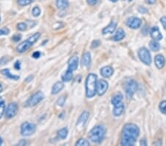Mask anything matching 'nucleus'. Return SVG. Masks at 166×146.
I'll return each mask as SVG.
<instances>
[{
    "label": "nucleus",
    "mask_w": 166,
    "mask_h": 146,
    "mask_svg": "<svg viewBox=\"0 0 166 146\" xmlns=\"http://www.w3.org/2000/svg\"><path fill=\"white\" fill-rule=\"evenodd\" d=\"M139 135L138 126L133 123H128L123 127L122 131L121 145L132 146L135 144Z\"/></svg>",
    "instance_id": "nucleus-1"
},
{
    "label": "nucleus",
    "mask_w": 166,
    "mask_h": 146,
    "mask_svg": "<svg viewBox=\"0 0 166 146\" xmlns=\"http://www.w3.org/2000/svg\"><path fill=\"white\" fill-rule=\"evenodd\" d=\"M98 76L95 74L90 73L86 80V96L88 98H92L97 93Z\"/></svg>",
    "instance_id": "nucleus-2"
},
{
    "label": "nucleus",
    "mask_w": 166,
    "mask_h": 146,
    "mask_svg": "<svg viewBox=\"0 0 166 146\" xmlns=\"http://www.w3.org/2000/svg\"><path fill=\"white\" fill-rule=\"evenodd\" d=\"M106 128L104 126L99 125L94 127L89 133V138L94 143H101L104 139Z\"/></svg>",
    "instance_id": "nucleus-3"
},
{
    "label": "nucleus",
    "mask_w": 166,
    "mask_h": 146,
    "mask_svg": "<svg viewBox=\"0 0 166 146\" xmlns=\"http://www.w3.org/2000/svg\"><path fill=\"white\" fill-rule=\"evenodd\" d=\"M78 66V57L73 56L68 61V69L67 72L62 75V80L64 82H69L73 78V73Z\"/></svg>",
    "instance_id": "nucleus-4"
},
{
    "label": "nucleus",
    "mask_w": 166,
    "mask_h": 146,
    "mask_svg": "<svg viewBox=\"0 0 166 146\" xmlns=\"http://www.w3.org/2000/svg\"><path fill=\"white\" fill-rule=\"evenodd\" d=\"M40 35H41L40 33H35L34 35H32L31 37L28 38L26 41H23V42L19 44L18 45V47H16V50L20 53L24 52L25 51H27L28 49H29L30 47H31L32 45L35 42V41H37V40L39 39V38L40 37Z\"/></svg>",
    "instance_id": "nucleus-5"
},
{
    "label": "nucleus",
    "mask_w": 166,
    "mask_h": 146,
    "mask_svg": "<svg viewBox=\"0 0 166 146\" xmlns=\"http://www.w3.org/2000/svg\"><path fill=\"white\" fill-rule=\"evenodd\" d=\"M138 57L139 60L146 65L149 66L151 64V56L149 51L146 47H142L138 50Z\"/></svg>",
    "instance_id": "nucleus-6"
},
{
    "label": "nucleus",
    "mask_w": 166,
    "mask_h": 146,
    "mask_svg": "<svg viewBox=\"0 0 166 146\" xmlns=\"http://www.w3.org/2000/svg\"><path fill=\"white\" fill-rule=\"evenodd\" d=\"M35 128H36V127L33 123L25 122L21 126V134L22 136H30L35 131Z\"/></svg>",
    "instance_id": "nucleus-7"
},
{
    "label": "nucleus",
    "mask_w": 166,
    "mask_h": 146,
    "mask_svg": "<svg viewBox=\"0 0 166 146\" xmlns=\"http://www.w3.org/2000/svg\"><path fill=\"white\" fill-rule=\"evenodd\" d=\"M124 89H125L126 94L128 98H131L137 90V83L135 80H129V81L126 83L125 88Z\"/></svg>",
    "instance_id": "nucleus-8"
},
{
    "label": "nucleus",
    "mask_w": 166,
    "mask_h": 146,
    "mask_svg": "<svg viewBox=\"0 0 166 146\" xmlns=\"http://www.w3.org/2000/svg\"><path fill=\"white\" fill-rule=\"evenodd\" d=\"M43 99H44V94H43V93L41 92H38L33 94V95L27 100L26 104H27V106H28V107H32V106L37 105L38 103H40Z\"/></svg>",
    "instance_id": "nucleus-9"
},
{
    "label": "nucleus",
    "mask_w": 166,
    "mask_h": 146,
    "mask_svg": "<svg viewBox=\"0 0 166 146\" xmlns=\"http://www.w3.org/2000/svg\"><path fill=\"white\" fill-rule=\"evenodd\" d=\"M142 24V20L137 17H130L126 21V25L133 30L138 29Z\"/></svg>",
    "instance_id": "nucleus-10"
},
{
    "label": "nucleus",
    "mask_w": 166,
    "mask_h": 146,
    "mask_svg": "<svg viewBox=\"0 0 166 146\" xmlns=\"http://www.w3.org/2000/svg\"><path fill=\"white\" fill-rule=\"evenodd\" d=\"M109 83L105 80H100L97 83V93L98 95H103L108 90Z\"/></svg>",
    "instance_id": "nucleus-11"
},
{
    "label": "nucleus",
    "mask_w": 166,
    "mask_h": 146,
    "mask_svg": "<svg viewBox=\"0 0 166 146\" xmlns=\"http://www.w3.org/2000/svg\"><path fill=\"white\" fill-rule=\"evenodd\" d=\"M17 111H18L17 104L16 103H11L7 106L6 112H5V116L7 118H12L16 115Z\"/></svg>",
    "instance_id": "nucleus-12"
},
{
    "label": "nucleus",
    "mask_w": 166,
    "mask_h": 146,
    "mask_svg": "<svg viewBox=\"0 0 166 146\" xmlns=\"http://www.w3.org/2000/svg\"><path fill=\"white\" fill-rule=\"evenodd\" d=\"M151 37L152 38L153 40H156V41H160L163 39V35H162L161 32L159 30V27L157 26L153 27L150 31Z\"/></svg>",
    "instance_id": "nucleus-13"
},
{
    "label": "nucleus",
    "mask_w": 166,
    "mask_h": 146,
    "mask_svg": "<svg viewBox=\"0 0 166 146\" xmlns=\"http://www.w3.org/2000/svg\"><path fill=\"white\" fill-rule=\"evenodd\" d=\"M124 109H125V106L124 103L121 102L116 105H114V109H113V115L114 117H120L121 116L123 113Z\"/></svg>",
    "instance_id": "nucleus-14"
},
{
    "label": "nucleus",
    "mask_w": 166,
    "mask_h": 146,
    "mask_svg": "<svg viewBox=\"0 0 166 146\" xmlns=\"http://www.w3.org/2000/svg\"><path fill=\"white\" fill-rule=\"evenodd\" d=\"M117 27V22H114V21H112L111 23L109 24L108 26L106 27L102 30V33H103V35H106V34H112L115 31Z\"/></svg>",
    "instance_id": "nucleus-15"
},
{
    "label": "nucleus",
    "mask_w": 166,
    "mask_h": 146,
    "mask_svg": "<svg viewBox=\"0 0 166 146\" xmlns=\"http://www.w3.org/2000/svg\"><path fill=\"white\" fill-rule=\"evenodd\" d=\"M91 54H90L89 52H86V53H84L82 57V60H81V63L82 66H85V67H89L90 65H91Z\"/></svg>",
    "instance_id": "nucleus-16"
},
{
    "label": "nucleus",
    "mask_w": 166,
    "mask_h": 146,
    "mask_svg": "<svg viewBox=\"0 0 166 146\" xmlns=\"http://www.w3.org/2000/svg\"><path fill=\"white\" fill-rule=\"evenodd\" d=\"M154 63L157 69H162L165 66V57L163 55H157L154 58Z\"/></svg>",
    "instance_id": "nucleus-17"
},
{
    "label": "nucleus",
    "mask_w": 166,
    "mask_h": 146,
    "mask_svg": "<svg viewBox=\"0 0 166 146\" xmlns=\"http://www.w3.org/2000/svg\"><path fill=\"white\" fill-rule=\"evenodd\" d=\"M113 73H114V70L109 66H104V67H103L101 69V75L104 77H111L113 75Z\"/></svg>",
    "instance_id": "nucleus-18"
},
{
    "label": "nucleus",
    "mask_w": 166,
    "mask_h": 146,
    "mask_svg": "<svg viewBox=\"0 0 166 146\" xmlns=\"http://www.w3.org/2000/svg\"><path fill=\"white\" fill-rule=\"evenodd\" d=\"M89 114L88 111H84V112L82 113V115H81V117H79V119L78 120V123H77V126H83L86 123V121H87V119L89 118Z\"/></svg>",
    "instance_id": "nucleus-19"
},
{
    "label": "nucleus",
    "mask_w": 166,
    "mask_h": 146,
    "mask_svg": "<svg viewBox=\"0 0 166 146\" xmlns=\"http://www.w3.org/2000/svg\"><path fill=\"white\" fill-rule=\"evenodd\" d=\"M125 36H126L125 31H124L122 28H119V29L117 30L115 35H114V37H113L112 39L115 41H119L123 39L124 38H125Z\"/></svg>",
    "instance_id": "nucleus-20"
},
{
    "label": "nucleus",
    "mask_w": 166,
    "mask_h": 146,
    "mask_svg": "<svg viewBox=\"0 0 166 146\" xmlns=\"http://www.w3.org/2000/svg\"><path fill=\"white\" fill-rule=\"evenodd\" d=\"M64 86V85L63 82H61V81H58V82H56L53 85V86H52V94H58V92H61V91L63 90Z\"/></svg>",
    "instance_id": "nucleus-21"
},
{
    "label": "nucleus",
    "mask_w": 166,
    "mask_h": 146,
    "mask_svg": "<svg viewBox=\"0 0 166 146\" xmlns=\"http://www.w3.org/2000/svg\"><path fill=\"white\" fill-rule=\"evenodd\" d=\"M69 2L68 0H56V5L60 10H64L69 7Z\"/></svg>",
    "instance_id": "nucleus-22"
},
{
    "label": "nucleus",
    "mask_w": 166,
    "mask_h": 146,
    "mask_svg": "<svg viewBox=\"0 0 166 146\" xmlns=\"http://www.w3.org/2000/svg\"><path fill=\"white\" fill-rule=\"evenodd\" d=\"M149 47L151 50L154 51V52H157L160 49V44L158 42V41H156V40H152V41H150Z\"/></svg>",
    "instance_id": "nucleus-23"
},
{
    "label": "nucleus",
    "mask_w": 166,
    "mask_h": 146,
    "mask_svg": "<svg viewBox=\"0 0 166 146\" xmlns=\"http://www.w3.org/2000/svg\"><path fill=\"white\" fill-rule=\"evenodd\" d=\"M122 99H123V95L121 94V93H118V94H115L112 99V105H116L119 103H121L122 102Z\"/></svg>",
    "instance_id": "nucleus-24"
},
{
    "label": "nucleus",
    "mask_w": 166,
    "mask_h": 146,
    "mask_svg": "<svg viewBox=\"0 0 166 146\" xmlns=\"http://www.w3.org/2000/svg\"><path fill=\"white\" fill-rule=\"evenodd\" d=\"M2 73L5 76H6L7 77H8V78H10V79H13V80H18L19 79V76H17V75H12L10 73V70H9L8 69H5L2 71Z\"/></svg>",
    "instance_id": "nucleus-25"
},
{
    "label": "nucleus",
    "mask_w": 166,
    "mask_h": 146,
    "mask_svg": "<svg viewBox=\"0 0 166 146\" xmlns=\"http://www.w3.org/2000/svg\"><path fill=\"white\" fill-rule=\"evenodd\" d=\"M68 134V130L67 128H64L58 131V135L62 140L66 139Z\"/></svg>",
    "instance_id": "nucleus-26"
},
{
    "label": "nucleus",
    "mask_w": 166,
    "mask_h": 146,
    "mask_svg": "<svg viewBox=\"0 0 166 146\" xmlns=\"http://www.w3.org/2000/svg\"><path fill=\"white\" fill-rule=\"evenodd\" d=\"M5 100L0 97V119L2 117L4 112H5Z\"/></svg>",
    "instance_id": "nucleus-27"
},
{
    "label": "nucleus",
    "mask_w": 166,
    "mask_h": 146,
    "mask_svg": "<svg viewBox=\"0 0 166 146\" xmlns=\"http://www.w3.org/2000/svg\"><path fill=\"white\" fill-rule=\"evenodd\" d=\"M159 109L162 113L166 115V100H163L159 105Z\"/></svg>",
    "instance_id": "nucleus-28"
},
{
    "label": "nucleus",
    "mask_w": 166,
    "mask_h": 146,
    "mask_svg": "<svg viewBox=\"0 0 166 146\" xmlns=\"http://www.w3.org/2000/svg\"><path fill=\"white\" fill-rule=\"evenodd\" d=\"M75 145H78V146H84V145L88 146V145H89V143L87 140L85 139H80L78 142H77Z\"/></svg>",
    "instance_id": "nucleus-29"
},
{
    "label": "nucleus",
    "mask_w": 166,
    "mask_h": 146,
    "mask_svg": "<svg viewBox=\"0 0 166 146\" xmlns=\"http://www.w3.org/2000/svg\"><path fill=\"white\" fill-rule=\"evenodd\" d=\"M33 1L34 0H18V4L22 6H27L33 2Z\"/></svg>",
    "instance_id": "nucleus-30"
},
{
    "label": "nucleus",
    "mask_w": 166,
    "mask_h": 146,
    "mask_svg": "<svg viewBox=\"0 0 166 146\" xmlns=\"http://www.w3.org/2000/svg\"><path fill=\"white\" fill-rule=\"evenodd\" d=\"M32 14L33 15V16H39L41 14V10L39 7H34L32 10Z\"/></svg>",
    "instance_id": "nucleus-31"
},
{
    "label": "nucleus",
    "mask_w": 166,
    "mask_h": 146,
    "mask_svg": "<svg viewBox=\"0 0 166 146\" xmlns=\"http://www.w3.org/2000/svg\"><path fill=\"white\" fill-rule=\"evenodd\" d=\"M65 101H66V96L62 95L61 98H60L58 100L57 104L60 106H63L64 104V103H65Z\"/></svg>",
    "instance_id": "nucleus-32"
},
{
    "label": "nucleus",
    "mask_w": 166,
    "mask_h": 146,
    "mask_svg": "<svg viewBox=\"0 0 166 146\" xmlns=\"http://www.w3.org/2000/svg\"><path fill=\"white\" fill-rule=\"evenodd\" d=\"M17 29L21 31H23L27 29V24L25 23H19L17 24Z\"/></svg>",
    "instance_id": "nucleus-33"
},
{
    "label": "nucleus",
    "mask_w": 166,
    "mask_h": 146,
    "mask_svg": "<svg viewBox=\"0 0 166 146\" xmlns=\"http://www.w3.org/2000/svg\"><path fill=\"white\" fill-rule=\"evenodd\" d=\"M9 33H10V30H9L8 28L3 27L2 29H0V35H8Z\"/></svg>",
    "instance_id": "nucleus-34"
},
{
    "label": "nucleus",
    "mask_w": 166,
    "mask_h": 146,
    "mask_svg": "<svg viewBox=\"0 0 166 146\" xmlns=\"http://www.w3.org/2000/svg\"><path fill=\"white\" fill-rule=\"evenodd\" d=\"M138 10H139V13H143V14H144V13H148V9H147L146 7H143V6L139 7Z\"/></svg>",
    "instance_id": "nucleus-35"
},
{
    "label": "nucleus",
    "mask_w": 166,
    "mask_h": 146,
    "mask_svg": "<svg viewBox=\"0 0 166 146\" xmlns=\"http://www.w3.org/2000/svg\"><path fill=\"white\" fill-rule=\"evenodd\" d=\"M100 44H101V41L98 40H95L92 44V48H96V47H99Z\"/></svg>",
    "instance_id": "nucleus-36"
},
{
    "label": "nucleus",
    "mask_w": 166,
    "mask_h": 146,
    "mask_svg": "<svg viewBox=\"0 0 166 146\" xmlns=\"http://www.w3.org/2000/svg\"><path fill=\"white\" fill-rule=\"evenodd\" d=\"M160 22H161L162 25H163V28L166 30V16H163L160 19Z\"/></svg>",
    "instance_id": "nucleus-37"
},
{
    "label": "nucleus",
    "mask_w": 166,
    "mask_h": 146,
    "mask_svg": "<svg viewBox=\"0 0 166 146\" xmlns=\"http://www.w3.org/2000/svg\"><path fill=\"white\" fill-rule=\"evenodd\" d=\"M21 38H22V35H19V34H16V35L13 36V40L14 41H19L21 39Z\"/></svg>",
    "instance_id": "nucleus-38"
},
{
    "label": "nucleus",
    "mask_w": 166,
    "mask_h": 146,
    "mask_svg": "<svg viewBox=\"0 0 166 146\" xmlns=\"http://www.w3.org/2000/svg\"><path fill=\"white\" fill-rule=\"evenodd\" d=\"M87 1V3L90 5H95V4H97L99 0H86Z\"/></svg>",
    "instance_id": "nucleus-39"
},
{
    "label": "nucleus",
    "mask_w": 166,
    "mask_h": 146,
    "mask_svg": "<svg viewBox=\"0 0 166 146\" xmlns=\"http://www.w3.org/2000/svg\"><path fill=\"white\" fill-rule=\"evenodd\" d=\"M41 56V53L40 52H39V51H36V52H33V57L34 58H39V57Z\"/></svg>",
    "instance_id": "nucleus-40"
},
{
    "label": "nucleus",
    "mask_w": 166,
    "mask_h": 146,
    "mask_svg": "<svg viewBox=\"0 0 166 146\" xmlns=\"http://www.w3.org/2000/svg\"><path fill=\"white\" fill-rule=\"evenodd\" d=\"M145 2L148 5H154L156 3V0H145Z\"/></svg>",
    "instance_id": "nucleus-41"
},
{
    "label": "nucleus",
    "mask_w": 166,
    "mask_h": 146,
    "mask_svg": "<svg viewBox=\"0 0 166 146\" xmlns=\"http://www.w3.org/2000/svg\"><path fill=\"white\" fill-rule=\"evenodd\" d=\"M14 67L16 69H20V63L19 61H16V64H15Z\"/></svg>",
    "instance_id": "nucleus-42"
},
{
    "label": "nucleus",
    "mask_w": 166,
    "mask_h": 146,
    "mask_svg": "<svg viewBox=\"0 0 166 146\" xmlns=\"http://www.w3.org/2000/svg\"><path fill=\"white\" fill-rule=\"evenodd\" d=\"M147 143H146V140H142L140 141V145H146Z\"/></svg>",
    "instance_id": "nucleus-43"
},
{
    "label": "nucleus",
    "mask_w": 166,
    "mask_h": 146,
    "mask_svg": "<svg viewBox=\"0 0 166 146\" xmlns=\"http://www.w3.org/2000/svg\"><path fill=\"white\" fill-rule=\"evenodd\" d=\"M153 145H162V142L160 141V140H159L158 142H156V143H153Z\"/></svg>",
    "instance_id": "nucleus-44"
},
{
    "label": "nucleus",
    "mask_w": 166,
    "mask_h": 146,
    "mask_svg": "<svg viewBox=\"0 0 166 146\" xmlns=\"http://www.w3.org/2000/svg\"><path fill=\"white\" fill-rule=\"evenodd\" d=\"M109 1L112 2H118V0H109Z\"/></svg>",
    "instance_id": "nucleus-45"
},
{
    "label": "nucleus",
    "mask_w": 166,
    "mask_h": 146,
    "mask_svg": "<svg viewBox=\"0 0 166 146\" xmlns=\"http://www.w3.org/2000/svg\"><path fill=\"white\" fill-rule=\"evenodd\" d=\"M2 90V86H1V84H0V92H1V91Z\"/></svg>",
    "instance_id": "nucleus-46"
},
{
    "label": "nucleus",
    "mask_w": 166,
    "mask_h": 146,
    "mask_svg": "<svg viewBox=\"0 0 166 146\" xmlns=\"http://www.w3.org/2000/svg\"><path fill=\"white\" fill-rule=\"evenodd\" d=\"M128 1H129V2H131V1H132V0H128Z\"/></svg>",
    "instance_id": "nucleus-47"
},
{
    "label": "nucleus",
    "mask_w": 166,
    "mask_h": 146,
    "mask_svg": "<svg viewBox=\"0 0 166 146\" xmlns=\"http://www.w3.org/2000/svg\"><path fill=\"white\" fill-rule=\"evenodd\" d=\"M0 21H1V17H0Z\"/></svg>",
    "instance_id": "nucleus-48"
}]
</instances>
